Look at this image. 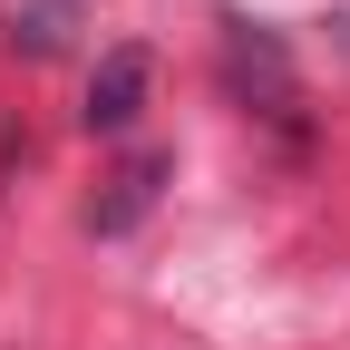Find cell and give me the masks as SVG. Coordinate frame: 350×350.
<instances>
[{"mask_svg":"<svg viewBox=\"0 0 350 350\" xmlns=\"http://www.w3.org/2000/svg\"><path fill=\"white\" fill-rule=\"evenodd\" d=\"M146 78H156V59L146 49H107L98 59V78H88V137H126L137 126V107H146Z\"/></svg>","mask_w":350,"mask_h":350,"instance_id":"obj_1","label":"cell"},{"mask_svg":"<svg viewBox=\"0 0 350 350\" xmlns=\"http://www.w3.org/2000/svg\"><path fill=\"white\" fill-rule=\"evenodd\" d=\"M156 185H165V156H156V146H146V156H126V165L107 175V195L88 204V234H126V224L156 204Z\"/></svg>","mask_w":350,"mask_h":350,"instance_id":"obj_2","label":"cell"},{"mask_svg":"<svg viewBox=\"0 0 350 350\" xmlns=\"http://www.w3.org/2000/svg\"><path fill=\"white\" fill-rule=\"evenodd\" d=\"M224 78H234V88H262V107L292 98V68H282V49H273L262 29H224Z\"/></svg>","mask_w":350,"mask_h":350,"instance_id":"obj_3","label":"cell"}]
</instances>
